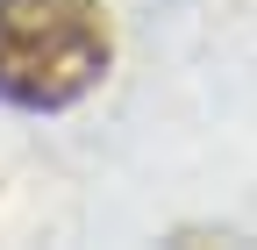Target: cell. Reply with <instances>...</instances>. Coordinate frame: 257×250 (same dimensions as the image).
Here are the masks:
<instances>
[{
	"label": "cell",
	"mask_w": 257,
	"mask_h": 250,
	"mask_svg": "<svg viewBox=\"0 0 257 250\" xmlns=\"http://www.w3.org/2000/svg\"><path fill=\"white\" fill-rule=\"evenodd\" d=\"M107 72V15L100 0H0V100L15 107H72Z\"/></svg>",
	"instance_id": "1"
}]
</instances>
